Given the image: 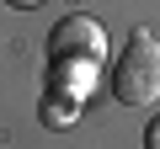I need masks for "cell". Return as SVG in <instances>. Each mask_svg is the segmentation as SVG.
Listing matches in <instances>:
<instances>
[{
    "mask_svg": "<svg viewBox=\"0 0 160 149\" xmlns=\"http://www.w3.org/2000/svg\"><path fill=\"white\" fill-rule=\"evenodd\" d=\"M48 59H53V74L75 91H91V74L96 64L107 59V32L91 22V16H64L53 22L48 32Z\"/></svg>",
    "mask_w": 160,
    "mask_h": 149,
    "instance_id": "1",
    "label": "cell"
},
{
    "mask_svg": "<svg viewBox=\"0 0 160 149\" xmlns=\"http://www.w3.org/2000/svg\"><path fill=\"white\" fill-rule=\"evenodd\" d=\"M112 96L123 107H149L160 101V43L149 32H133L123 59L112 64Z\"/></svg>",
    "mask_w": 160,
    "mask_h": 149,
    "instance_id": "2",
    "label": "cell"
},
{
    "mask_svg": "<svg viewBox=\"0 0 160 149\" xmlns=\"http://www.w3.org/2000/svg\"><path fill=\"white\" fill-rule=\"evenodd\" d=\"M43 123H48V128H69V123H75V96H53V101L43 107Z\"/></svg>",
    "mask_w": 160,
    "mask_h": 149,
    "instance_id": "3",
    "label": "cell"
},
{
    "mask_svg": "<svg viewBox=\"0 0 160 149\" xmlns=\"http://www.w3.org/2000/svg\"><path fill=\"white\" fill-rule=\"evenodd\" d=\"M144 144H149V149H160V117L149 123V133H144Z\"/></svg>",
    "mask_w": 160,
    "mask_h": 149,
    "instance_id": "4",
    "label": "cell"
},
{
    "mask_svg": "<svg viewBox=\"0 0 160 149\" xmlns=\"http://www.w3.org/2000/svg\"><path fill=\"white\" fill-rule=\"evenodd\" d=\"M6 6H16V11H32V6H43V0H6Z\"/></svg>",
    "mask_w": 160,
    "mask_h": 149,
    "instance_id": "5",
    "label": "cell"
}]
</instances>
